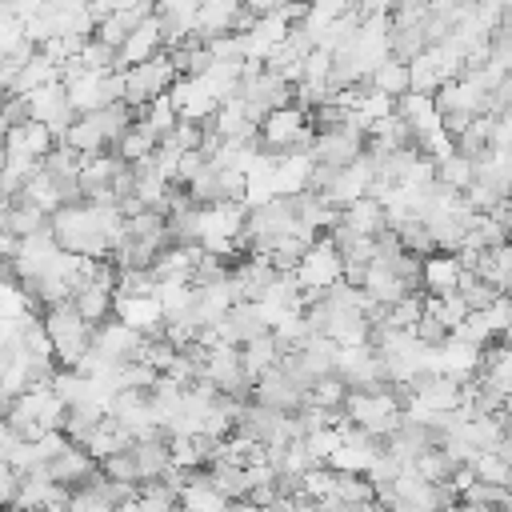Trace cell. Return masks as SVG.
Instances as JSON below:
<instances>
[{"mask_svg":"<svg viewBox=\"0 0 512 512\" xmlns=\"http://www.w3.org/2000/svg\"><path fill=\"white\" fill-rule=\"evenodd\" d=\"M40 320H44V332H48V340L56 348V364L60 368H76L92 352V328L80 320V312L72 308V300L48 308Z\"/></svg>","mask_w":512,"mask_h":512,"instance_id":"6da1fadb","label":"cell"},{"mask_svg":"<svg viewBox=\"0 0 512 512\" xmlns=\"http://www.w3.org/2000/svg\"><path fill=\"white\" fill-rule=\"evenodd\" d=\"M176 80H180V76H176V68H172V56L160 52V56H152L148 64H136V68L124 72V104L136 108V112H144L152 100L168 96Z\"/></svg>","mask_w":512,"mask_h":512,"instance_id":"7a4b0ae2","label":"cell"},{"mask_svg":"<svg viewBox=\"0 0 512 512\" xmlns=\"http://www.w3.org/2000/svg\"><path fill=\"white\" fill-rule=\"evenodd\" d=\"M292 276H296L300 292H316V296H324L328 288H336V284L344 280V256L332 248L328 236H320V240L300 256V264H296Z\"/></svg>","mask_w":512,"mask_h":512,"instance_id":"3957f363","label":"cell"},{"mask_svg":"<svg viewBox=\"0 0 512 512\" xmlns=\"http://www.w3.org/2000/svg\"><path fill=\"white\" fill-rule=\"evenodd\" d=\"M368 148V136L356 132L352 124H340V128H328V132H316V144H312V160L320 168H348L364 156Z\"/></svg>","mask_w":512,"mask_h":512,"instance_id":"277c9868","label":"cell"},{"mask_svg":"<svg viewBox=\"0 0 512 512\" xmlns=\"http://www.w3.org/2000/svg\"><path fill=\"white\" fill-rule=\"evenodd\" d=\"M436 108H440V116H448V112L484 116V112H488V88H484L472 72H464V76L448 80V84L436 92Z\"/></svg>","mask_w":512,"mask_h":512,"instance_id":"5b68a950","label":"cell"},{"mask_svg":"<svg viewBox=\"0 0 512 512\" xmlns=\"http://www.w3.org/2000/svg\"><path fill=\"white\" fill-rule=\"evenodd\" d=\"M144 344H148V340H144L136 328L120 324L116 316L92 332V352H100V356H104V360H112V364L140 360V348H144Z\"/></svg>","mask_w":512,"mask_h":512,"instance_id":"8992f818","label":"cell"},{"mask_svg":"<svg viewBox=\"0 0 512 512\" xmlns=\"http://www.w3.org/2000/svg\"><path fill=\"white\" fill-rule=\"evenodd\" d=\"M116 320L136 328L144 340H164V312L156 296H116Z\"/></svg>","mask_w":512,"mask_h":512,"instance_id":"52a82bcc","label":"cell"},{"mask_svg":"<svg viewBox=\"0 0 512 512\" xmlns=\"http://www.w3.org/2000/svg\"><path fill=\"white\" fill-rule=\"evenodd\" d=\"M48 468V480L52 484H64L68 492H76V488H84V484H92L96 476H100V464L88 456V448H80V444H68L52 464H44Z\"/></svg>","mask_w":512,"mask_h":512,"instance_id":"ba28073f","label":"cell"},{"mask_svg":"<svg viewBox=\"0 0 512 512\" xmlns=\"http://www.w3.org/2000/svg\"><path fill=\"white\" fill-rule=\"evenodd\" d=\"M216 344H232V348H244V344H252V340H260L264 332H268V324H264V316H260V308L256 304H236L216 328Z\"/></svg>","mask_w":512,"mask_h":512,"instance_id":"9c48e42d","label":"cell"},{"mask_svg":"<svg viewBox=\"0 0 512 512\" xmlns=\"http://www.w3.org/2000/svg\"><path fill=\"white\" fill-rule=\"evenodd\" d=\"M396 116L412 128V140H416V144H420L424 136H432V132L444 128V116H440V108H436V96H424V92L400 96V100H396Z\"/></svg>","mask_w":512,"mask_h":512,"instance_id":"30bf717a","label":"cell"},{"mask_svg":"<svg viewBox=\"0 0 512 512\" xmlns=\"http://www.w3.org/2000/svg\"><path fill=\"white\" fill-rule=\"evenodd\" d=\"M160 44H164V32H160V20H144L120 48H116V72H128L136 64H148L152 56H160Z\"/></svg>","mask_w":512,"mask_h":512,"instance_id":"8fae6325","label":"cell"},{"mask_svg":"<svg viewBox=\"0 0 512 512\" xmlns=\"http://www.w3.org/2000/svg\"><path fill=\"white\" fill-rule=\"evenodd\" d=\"M460 260L456 252H432L420 260V288H428V296H452L460 292Z\"/></svg>","mask_w":512,"mask_h":512,"instance_id":"7c38bea8","label":"cell"},{"mask_svg":"<svg viewBox=\"0 0 512 512\" xmlns=\"http://www.w3.org/2000/svg\"><path fill=\"white\" fill-rule=\"evenodd\" d=\"M312 172H316L312 152H284L276 160V196L296 200V196L312 192Z\"/></svg>","mask_w":512,"mask_h":512,"instance_id":"4fadbf2b","label":"cell"},{"mask_svg":"<svg viewBox=\"0 0 512 512\" xmlns=\"http://www.w3.org/2000/svg\"><path fill=\"white\" fill-rule=\"evenodd\" d=\"M340 224H344L352 236L376 240V236L388 232V212H384V204H380L376 196H360L356 204H348V208L340 212Z\"/></svg>","mask_w":512,"mask_h":512,"instance_id":"5bb4252c","label":"cell"},{"mask_svg":"<svg viewBox=\"0 0 512 512\" xmlns=\"http://www.w3.org/2000/svg\"><path fill=\"white\" fill-rule=\"evenodd\" d=\"M380 308H392V304H400L404 296H412V288L396 276V268L392 264H380V260H372L368 264V272H364V284H360Z\"/></svg>","mask_w":512,"mask_h":512,"instance_id":"9a60e30c","label":"cell"},{"mask_svg":"<svg viewBox=\"0 0 512 512\" xmlns=\"http://www.w3.org/2000/svg\"><path fill=\"white\" fill-rule=\"evenodd\" d=\"M236 16H240V4H236V0H208V4H200V12H196V36H200L204 44L216 40V36H232Z\"/></svg>","mask_w":512,"mask_h":512,"instance_id":"2e32d148","label":"cell"},{"mask_svg":"<svg viewBox=\"0 0 512 512\" xmlns=\"http://www.w3.org/2000/svg\"><path fill=\"white\" fill-rule=\"evenodd\" d=\"M72 308H76V312H80V320L96 332L100 324H108V320L116 316V292L96 288V284H84V288L72 296Z\"/></svg>","mask_w":512,"mask_h":512,"instance_id":"e0dca14e","label":"cell"},{"mask_svg":"<svg viewBox=\"0 0 512 512\" xmlns=\"http://www.w3.org/2000/svg\"><path fill=\"white\" fill-rule=\"evenodd\" d=\"M132 444H136L132 432H128L116 416H104L100 428L92 432V440H88L84 448H88V456L100 464V460H108V456H116V452H132Z\"/></svg>","mask_w":512,"mask_h":512,"instance_id":"ac0fdd59","label":"cell"},{"mask_svg":"<svg viewBox=\"0 0 512 512\" xmlns=\"http://www.w3.org/2000/svg\"><path fill=\"white\" fill-rule=\"evenodd\" d=\"M472 164H476V180H480V184H488V188L512 196V152L488 148V152H480V160H472Z\"/></svg>","mask_w":512,"mask_h":512,"instance_id":"d6986e66","label":"cell"},{"mask_svg":"<svg viewBox=\"0 0 512 512\" xmlns=\"http://www.w3.org/2000/svg\"><path fill=\"white\" fill-rule=\"evenodd\" d=\"M368 88H372V92H384L388 100H400V96L412 92V72H408V64H404L400 56H388V60L368 76Z\"/></svg>","mask_w":512,"mask_h":512,"instance_id":"ffe728a7","label":"cell"},{"mask_svg":"<svg viewBox=\"0 0 512 512\" xmlns=\"http://www.w3.org/2000/svg\"><path fill=\"white\" fill-rule=\"evenodd\" d=\"M280 360H284V356H280V348H276L272 332H264L260 340H252V344H244V348H240V364H244L248 384H256V380H260L264 372H272Z\"/></svg>","mask_w":512,"mask_h":512,"instance_id":"44dd1931","label":"cell"},{"mask_svg":"<svg viewBox=\"0 0 512 512\" xmlns=\"http://www.w3.org/2000/svg\"><path fill=\"white\" fill-rule=\"evenodd\" d=\"M156 148H160V136L136 116V124L124 132V140L116 144V156L124 160V164H144V160H152L156 156Z\"/></svg>","mask_w":512,"mask_h":512,"instance_id":"7402d4cb","label":"cell"},{"mask_svg":"<svg viewBox=\"0 0 512 512\" xmlns=\"http://www.w3.org/2000/svg\"><path fill=\"white\" fill-rule=\"evenodd\" d=\"M180 504H184L188 512H224L232 500H224V496L212 488L208 472H192L188 484H184V492H180Z\"/></svg>","mask_w":512,"mask_h":512,"instance_id":"603a6c76","label":"cell"},{"mask_svg":"<svg viewBox=\"0 0 512 512\" xmlns=\"http://www.w3.org/2000/svg\"><path fill=\"white\" fill-rule=\"evenodd\" d=\"M476 276H480L488 288L504 292V288H508V280H512V240H508V244H500V248H488V252H480Z\"/></svg>","mask_w":512,"mask_h":512,"instance_id":"cb8c5ba5","label":"cell"},{"mask_svg":"<svg viewBox=\"0 0 512 512\" xmlns=\"http://www.w3.org/2000/svg\"><path fill=\"white\" fill-rule=\"evenodd\" d=\"M64 148H72L80 160H88V156H100V152H108V140H104V132L92 124V116H80L72 128H68V136L60 140Z\"/></svg>","mask_w":512,"mask_h":512,"instance_id":"d4e9b609","label":"cell"},{"mask_svg":"<svg viewBox=\"0 0 512 512\" xmlns=\"http://www.w3.org/2000/svg\"><path fill=\"white\" fill-rule=\"evenodd\" d=\"M208 480H212V488L224 496V500H248V492H252V484H248V472L240 468V464H224V460H216L212 468H208Z\"/></svg>","mask_w":512,"mask_h":512,"instance_id":"484cf974","label":"cell"},{"mask_svg":"<svg viewBox=\"0 0 512 512\" xmlns=\"http://www.w3.org/2000/svg\"><path fill=\"white\" fill-rule=\"evenodd\" d=\"M132 456H136V468H140V484L144 480H160L172 468L168 440H140V444H132Z\"/></svg>","mask_w":512,"mask_h":512,"instance_id":"4316f807","label":"cell"},{"mask_svg":"<svg viewBox=\"0 0 512 512\" xmlns=\"http://www.w3.org/2000/svg\"><path fill=\"white\" fill-rule=\"evenodd\" d=\"M436 184H440V188H452V192H468V188L476 184V164H472L468 156L452 152V156H444V160L436 164Z\"/></svg>","mask_w":512,"mask_h":512,"instance_id":"83f0119b","label":"cell"},{"mask_svg":"<svg viewBox=\"0 0 512 512\" xmlns=\"http://www.w3.org/2000/svg\"><path fill=\"white\" fill-rule=\"evenodd\" d=\"M420 480H428V484H436V488H444L448 480H452V472H456V464L448 460V452L436 444V448H428V452H420L416 456V464H408Z\"/></svg>","mask_w":512,"mask_h":512,"instance_id":"f1b7e54d","label":"cell"},{"mask_svg":"<svg viewBox=\"0 0 512 512\" xmlns=\"http://www.w3.org/2000/svg\"><path fill=\"white\" fill-rule=\"evenodd\" d=\"M48 220H52L48 212H40V208H32V204H24V200H12V208H8V232H12L16 240H28V236L44 232Z\"/></svg>","mask_w":512,"mask_h":512,"instance_id":"f546056e","label":"cell"},{"mask_svg":"<svg viewBox=\"0 0 512 512\" xmlns=\"http://www.w3.org/2000/svg\"><path fill=\"white\" fill-rule=\"evenodd\" d=\"M472 476L480 484H492V488H512V464L500 456V452H480L472 464Z\"/></svg>","mask_w":512,"mask_h":512,"instance_id":"4dcf8cb0","label":"cell"},{"mask_svg":"<svg viewBox=\"0 0 512 512\" xmlns=\"http://www.w3.org/2000/svg\"><path fill=\"white\" fill-rule=\"evenodd\" d=\"M344 400H348V384L332 372V376H320L308 392L304 404H316V408H328V412H344Z\"/></svg>","mask_w":512,"mask_h":512,"instance_id":"1f68e13d","label":"cell"},{"mask_svg":"<svg viewBox=\"0 0 512 512\" xmlns=\"http://www.w3.org/2000/svg\"><path fill=\"white\" fill-rule=\"evenodd\" d=\"M420 316H424V296H420V292H412V296H404L400 304H392V308H388L384 324H388V328H396V332H416Z\"/></svg>","mask_w":512,"mask_h":512,"instance_id":"d6a6232c","label":"cell"},{"mask_svg":"<svg viewBox=\"0 0 512 512\" xmlns=\"http://www.w3.org/2000/svg\"><path fill=\"white\" fill-rule=\"evenodd\" d=\"M336 480H340V476H336L328 464H320V468H312V472H304V476H300V496L320 504V500L336 496Z\"/></svg>","mask_w":512,"mask_h":512,"instance_id":"836d02e7","label":"cell"},{"mask_svg":"<svg viewBox=\"0 0 512 512\" xmlns=\"http://www.w3.org/2000/svg\"><path fill=\"white\" fill-rule=\"evenodd\" d=\"M336 476H340V472H336ZM336 500L348 504V508H364V504L376 500V488H372L368 476H340V480H336Z\"/></svg>","mask_w":512,"mask_h":512,"instance_id":"e575fe53","label":"cell"},{"mask_svg":"<svg viewBox=\"0 0 512 512\" xmlns=\"http://www.w3.org/2000/svg\"><path fill=\"white\" fill-rule=\"evenodd\" d=\"M80 64H84V72H96V76H108V72H116V48H108L104 40H88L84 44V52L76 56Z\"/></svg>","mask_w":512,"mask_h":512,"instance_id":"d590c367","label":"cell"},{"mask_svg":"<svg viewBox=\"0 0 512 512\" xmlns=\"http://www.w3.org/2000/svg\"><path fill=\"white\" fill-rule=\"evenodd\" d=\"M100 476H104V480H116V484H140L136 456H132V452H116V456L100 460Z\"/></svg>","mask_w":512,"mask_h":512,"instance_id":"8d00e7d4","label":"cell"},{"mask_svg":"<svg viewBox=\"0 0 512 512\" xmlns=\"http://www.w3.org/2000/svg\"><path fill=\"white\" fill-rule=\"evenodd\" d=\"M480 316H484V324H488L492 336H508V332H512V300H508L504 292H500Z\"/></svg>","mask_w":512,"mask_h":512,"instance_id":"74e56055","label":"cell"},{"mask_svg":"<svg viewBox=\"0 0 512 512\" xmlns=\"http://www.w3.org/2000/svg\"><path fill=\"white\" fill-rule=\"evenodd\" d=\"M116 296H156V276L128 268V272H120V280H116Z\"/></svg>","mask_w":512,"mask_h":512,"instance_id":"f35d334b","label":"cell"},{"mask_svg":"<svg viewBox=\"0 0 512 512\" xmlns=\"http://www.w3.org/2000/svg\"><path fill=\"white\" fill-rule=\"evenodd\" d=\"M340 444H344V440H340V432H336V428H324V432L304 436V448H308V456H312L316 464H328V460H332V452H336Z\"/></svg>","mask_w":512,"mask_h":512,"instance_id":"ab89813d","label":"cell"},{"mask_svg":"<svg viewBox=\"0 0 512 512\" xmlns=\"http://www.w3.org/2000/svg\"><path fill=\"white\" fill-rule=\"evenodd\" d=\"M68 512H116V508L108 504V496H104L96 484H84V488H76V492H72Z\"/></svg>","mask_w":512,"mask_h":512,"instance_id":"60d3db41","label":"cell"},{"mask_svg":"<svg viewBox=\"0 0 512 512\" xmlns=\"http://www.w3.org/2000/svg\"><path fill=\"white\" fill-rule=\"evenodd\" d=\"M456 340H464V344H472V348H480V352H488V340H492V332H488V324H484V316L480 312H472L456 332H452Z\"/></svg>","mask_w":512,"mask_h":512,"instance_id":"b9f144b4","label":"cell"},{"mask_svg":"<svg viewBox=\"0 0 512 512\" xmlns=\"http://www.w3.org/2000/svg\"><path fill=\"white\" fill-rule=\"evenodd\" d=\"M68 444H72V440H68L64 432H44V436H40L32 448H36V460H40V464H52V460H56V456H60Z\"/></svg>","mask_w":512,"mask_h":512,"instance_id":"7bdbcfd3","label":"cell"},{"mask_svg":"<svg viewBox=\"0 0 512 512\" xmlns=\"http://www.w3.org/2000/svg\"><path fill=\"white\" fill-rule=\"evenodd\" d=\"M224 512H256V508H252V504H248V500H236V504H228V508H224Z\"/></svg>","mask_w":512,"mask_h":512,"instance_id":"ee69618b","label":"cell"},{"mask_svg":"<svg viewBox=\"0 0 512 512\" xmlns=\"http://www.w3.org/2000/svg\"><path fill=\"white\" fill-rule=\"evenodd\" d=\"M0 512H24V508H16V504H8V508H0Z\"/></svg>","mask_w":512,"mask_h":512,"instance_id":"f6af8a7d","label":"cell"},{"mask_svg":"<svg viewBox=\"0 0 512 512\" xmlns=\"http://www.w3.org/2000/svg\"><path fill=\"white\" fill-rule=\"evenodd\" d=\"M504 28H512V8H508V16H504Z\"/></svg>","mask_w":512,"mask_h":512,"instance_id":"bcb514c9","label":"cell"}]
</instances>
